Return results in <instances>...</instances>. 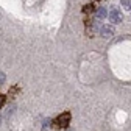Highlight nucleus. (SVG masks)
<instances>
[{
  "label": "nucleus",
  "mask_w": 131,
  "mask_h": 131,
  "mask_svg": "<svg viewBox=\"0 0 131 131\" xmlns=\"http://www.w3.org/2000/svg\"><path fill=\"white\" fill-rule=\"evenodd\" d=\"M5 80H6V77H5V73H3V72H0V86H2V84L5 83Z\"/></svg>",
  "instance_id": "7"
},
{
  "label": "nucleus",
  "mask_w": 131,
  "mask_h": 131,
  "mask_svg": "<svg viewBox=\"0 0 131 131\" xmlns=\"http://www.w3.org/2000/svg\"><path fill=\"white\" fill-rule=\"evenodd\" d=\"M55 123L59 128H66V126L70 123V112H62L61 116H58V119L55 120Z\"/></svg>",
  "instance_id": "1"
},
{
  "label": "nucleus",
  "mask_w": 131,
  "mask_h": 131,
  "mask_svg": "<svg viewBox=\"0 0 131 131\" xmlns=\"http://www.w3.org/2000/svg\"><path fill=\"white\" fill-rule=\"evenodd\" d=\"M120 3L123 8H129L131 9V0H120Z\"/></svg>",
  "instance_id": "5"
},
{
  "label": "nucleus",
  "mask_w": 131,
  "mask_h": 131,
  "mask_svg": "<svg viewBox=\"0 0 131 131\" xmlns=\"http://www.w3.org/2000/svg\"><path fill=\"white\" fill-rule=\"evenodd\" d=\"M92 9H94V6H92L91 3H89V5H84V6H83V13H91Z\"/></svg>",
  "instance_id": "6"
},
{
  "label": "nucleus",
  "mask_w": 131,
  "mask_h": 131,
  "mask_svg": "<svg viewBox=\"0 0 131 131\" xmlns=\"http://www.w3.org/2000/svg\"><path fill=\"white\" fill-rule=\"evenodd\" d=\"M108 13H106V8H103V6H100V8H98L97 9V17L98 19H105V17H108Z\"/></svg>",
  "instance_id": "4"
},
{
  "label": "nucleus",
  "mask_w": 131,
  "mask_h": 131,
  "mask_svg": "<svg viewBox=\"0 0 131 131\" xmlns=\"http://www.w3.org/2000/svg\"><path fill=\"white\" fill-rule=\"evenodd\" d=\"M3 103H5V97H3V95H0V108L3 106Z\"/></svg>",
  "instance_id": "8"
},
{
  "label": "nucleus",
  "mask_w": 131,
  "mask_h": 131,
  "mask_svg": "<svg viewBox=\"0 0 131 131\" xmlns=\"http://www.w3.org/2000/svg\"><path fill=\"white\" fill-rule=\"evenodd\" d=\"M0 122H2V119H0Z\"/></svg>",
  "instance_id": "9"
},
{
  "label": "nucleus",
  "mask_w": 131,
  "mask_h": 131,
  "mask_svg": "<svg viewBox=\"0 0 131 131\" xmlns=\"http://www.w3.org/2000/svg\"><path fill=\"white\" fill-rule=\"evenodd\" d=\"M100 35L106 39H109L114 35V30L111 28V25H100Z\"/></svg>",
  "instance_id": "3"
},
{
  "label": "nucleus",
  "mask_w": 131,
  "mask_h": 131,
  "mask_svg": "<svg viewBox=\"0 0 131 131\" xmlns=\"http://www.w3.org/2000/svg\"><path fill=\"white\" fill-rule=\"evenodd\" d=\"M109 20H111V24H120L122 22V19H123V16H122V13L119 11V9H116V8H112L111 9V13H109Z\"/></svg>",
  "instance_id": "2"
}]
</instances>
